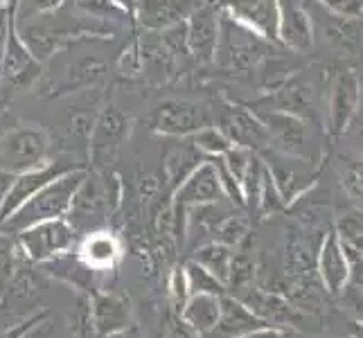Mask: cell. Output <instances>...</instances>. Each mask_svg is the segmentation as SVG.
<instances>
[{
  "label": "cell",
  "instance_id": "cell-1",
  "mask_svg": "<svg viewBox=\"0 0 363 338\" xmlns=\"http://www.w3.org/2000/svg\"><path fill=\"white\" fill-rule=\"evenodd\" d=\"M86 171L89 169L82 165V167H74L66 174H61L52 183H48L43 190L36 192L28 203H23L5 223H0V232L16 235L18 230L30 228L34 223L68 217L72 198L77 194L82 181L86 179Z\"/></svg>",
  "mask_w": 363,
  "mask_h": 338
},
{
  "label": "cell",
  "instance_id": "cell-2",
  "mask_svg": "<svg viewBox=\"0 0 363 338\" xmlns=\"http://www.w3.org/2000/svg\"><path fill=\"white\" fill-rule=\"evenodd\" d=\"M52 154V140L36 124H16L0 133V169L21 174L41 167Z\"/></svg>",
  "mask_w": 363,
  "mask_h": 338
},
{
  "label": "cell",
  "instance_id": "cell-3",
  "mask_svg": "<svg viewBox=\"0 0 363 338\" xmlns=\"http://www.w3.org/2000/svg\"><path fill=\"white\" fill-rule=\"evenodd\" d=\"M16 235L21 253L30 261H36V264L57 259L77 244V230L72 228V223L66 217L34 223L30 228L18 230Z\"/></svg>",
  "mask_w": 363,
  "mask_h": 338
},
{
  "label": "cell",
  "instance_id": "cell-4",
  "mask_svg": "<svg viewBox=\"0 0 363 338\" xmlns=\"http://www.w3.org/2000/svg\"><path fill=\"white\" fill-rule=\"evenodd\" d=\"M262 36L244 28L242 23L233 21L226 16L219 21V45H217V57L221 66L230 70H248L253 68L264 55L262 47Z\"/></svg>",
  "mask_w": 363,
  "mask_h": 338
},
{
  "label": "cell",
  "instance_id": "cell-5",
  "mask_svg": "<svg viewBox=\"0 0 363 338\" xmlns=\"http://www.w3.org/2000/svg\"><path fill=\"white\" fill-rule=\"evenodd\" d=\"M113 201L116 198H111L108 185L99 176H95V174L86 171V179L82 181L77 194L72 198L66 219L72 223V228L77 232L97 228L108 217V212L113 210Z\"/></svg>",
  "mask_w": 363,
  "mask_h": 338
},
{
  "label": "cell",
  "instance_id": "cell-6",
  "mask_svg": "<svg viewBox=\"0 0 363 338\" xmlns=\"http://www.w3.org/2000/svg\"><path fill=\"white\" fill-rule=\"evenodd\" d=\"M0 72H3V79L11 86V89H28L41 72L39 59L30 52V47L21 39L16 21L11 14L7 21L3 57H0Z\"/></svg>",
  "mask_w": 363,
  "mask_h": 338
},
{
  "label": "cell",
  "instance_id": "cell-7",
  "mask_svg": "<svg viewBox=\"0 0 363 338\" xmlns=\"http://www.w3.org/2000/svg\"><path fill=\"white\" fill-rule=\"evenodd\" d=\"M74 167H82V165L70 162V160H48L41 167L16 174V179L7 192L5 203H3V208H0V223H5L23 203H28L36 192L43 190L48 183H52L55 179L61 176V174H66Z\"/></svg>",
  "mask_w": 363,
  "mask_h": 338
},
{
  "label": "cell",
  "instance_id": "cell-8",
  "mask_svg": "<svg viewBox=\"0 0 363 338\" xmlns=\"http://www.w3.org/2000/svg\"><path fill=\"white\" fill-rule=\"evenodd\" d=\"M203 127H208L206 111L187 99H165L152 116V129L172 137H190Z\"/></svg>",
  "mask_w": 363,
  "mask_h": 338
},
{
  "label": "cell",
  "instance_id": "cell-9",
  "mask_svg": "<svg viewBox=\"0 0 363 338\" xmlns=\"http://www.w3.org/2000/svg\"><path fill=\"white\" fill-rule=\"evenodd\" d=\"M187 32V52L194 55L201 64H210L217 59L219 45V16L215 7L203 5L194 7L185 18Z\"/></svg>",
  "mask_w": 363,
  "mask_h": 338
},
{
  "label": "cell",
  "instance_id": "cell-10",
  "mask_svg": "<svg viewBox=\"0 0 363 338\" xmlns=\"http://www.w3.org/2000/svg\"><path fill=\"white\" fill-rule=\"evenodd\" d=\"M228 16L262 39H278V0H219Z\"/></svg>",
  "mask_w": 363,
  "mask_h": 338
},
{
  "label": "cell",
  "instance_id": "cell-11",
  "mask_svg": "<svg viewBox=\"0 0 363 338\" xmlns=\"http://www.w3.org/2000/svg\"><path fill=\"white\" fill-rule=\"evenodd\" d=\"M91 322L95 338L106 336L133 322V305L124 293L97 291L91 295Z\"/></svg>",
  "mask_w": 363,
  "mask_h": 338
},
{
  "label": "cell",
  "instance_id": "cell-12",
  "mask_svg": "<svg viewBox=\"0 0 363 338\" xmlns=\"http://www.w3.org/2000/svg\"><path fill=\"white\" fill-rule=\"evenodd\" d=\"M219 194H221V185H219L217 162L203 160L201 165L172 192V203L179 208L206 205V203H215Z\"/></svg>",
  "mask_w": 363,
  "mask_h": 338
},
{
  "label": "cell",
  "instance_id": "cell-13",
  "mask_svg": "<svg viewBox=\"0 0 363 338\" xmlns=\"http://www.w3.org/2000/svg\"><path fill=\"white\" fill-rule=\"evenodd\" d=\"M129 129H131L129 116H124L118 106H106L93 124L91 140H89L91 156L95 160L111 158L118 152V147L124 142V137L129 135Z\"/></svg>",
  "mask_w": 363,
  "mask_h": 338
},
{
  "label": "cell",
  "instance_id": "cell-14",
  "mask_svg": "<svg viewBox=\"0 0 363 338\" xmlns=\"http://www.w3.org/2000/svg\"><path fill=\"white\" fill-rule=\"evenodd\" d=\"M359 91L361 84L354 70H345L336 74L330 93V108H328V131L332 135H341L350 120L354 118L359 106Z\"/></svg>",
  "mask_w": 363,
  "mask_h": 338
},
{
  "label": "cell",
  "instance_id": "cell-15",
  "mask_svg": "<svg viewBox=\"0 0 363 338\" xmlns=\"http://www.w3.org/2000/svg\"><path fill=\"white\" fill-rule=\"evenodd\" d=\"M316 266H318V278L325 286V291L332 295L343 293L345 284L350 280V271H352V264L343 250V244L339 240L336 230H330L328 237L323 240V246L318 250L316 257Z\"/></svg>",
  "mask_w": 363,
  "mask_h": 338
},
{
  "label": "cell",
  "instance_id": "cell-16",
  "mask_svg": "<svg viewBox=\"0 0 363 338\" xmlns=\"http://www.w3.org/2000/svg\"><path fill=\"white\" fill-rule=\"evenodd\" d=\"M278 39L291 50H307L314 43L303 0H278Z\"/></svg>",
  "mask_w": 363,
  "mask_h": 338
},
{
  "label": "cell",
  "instance_id": "cell-17",
  "mask_svg": "<svg viewBox=\"0 0 363 338\" xmlns=\"http://www.w3.org/2000/svg\"><path fill=\"white\" fill-rule=\"evenodd\" d=\"M192 9V0H140L133 21L145 32H162L185 21Z\"/></svg>",
  "mask_w": 363,
  "mask_h": 338
},
{
  "label": "cell",
  "instance_id": "cell-18",
  "mask_svg": "<svg viewBox=\"0 0 363 338\" xmlns=\"http://www.w3.org/2000/svg\"><path fill=\"white\" fill-rule=\"evenodd\" d=\"M264 320L257 318L242 300L233 295H221V314L215 329L203 338H242L257 327H264Z\"/></svg>",
  "mask_w": 363,
  "mask_h": 338
},
{
  "label": "cell",
  "instance_id": "cell-19",
  "mask_svg": "<svg viewBox=\"0 0 363 338\" xmlns=\"http://www.w3.org/2000/svg\"><path fill=\"white\" fill-rule=\"evenodd\" d=\"M269 131V137L278 145L282 152L291 156H303L307 147V133L305 124L300 118L291 116L284 111H271V113H259L257 116Z\"/></svg>",
  "mask_w": 363,
  "mask_h": 338
},
{
  "label": "cell",
  "instance_id": "cell-20",
  "mask_svg": "<svg viewBox=\"0 0 363 338\" xmlns=\"http://www.w3.org/2000/svg\"><path fill=\"white\" fill-rule=\"evenodd\" d=\"M79 259L86 269L91 271H108L116 269L122 255L120 240L108 230H93L79 244Z\"/></svg>",
  "mask_w": 363,
  "mask_h": 338
},
{
  "label": "cell",
  "instance_id": "cell-21",
  "mask_svg": "<svg viewBox=\"0 0 363 338\" xmlns=\"http://www.w3.org/2000/svg\"><path fill=\"white\" fill-rule=\"evenodd\" d=\"M219 129L230 137L233 145H242L248 149L267 147L271 142L264 122L257 116H250L246 111H230L228 116L223 118Z\"/></svg>",
  "mask_w": 363,
  "mask_h": 338
},
{
  "label": "cell",
  "instance_id": "cell-22",
  "mask_svg": "<svg viewBox=\"0 0 363 338\" xmlns=\"http://www.w3.org/2000/svg\"><path fill=\"white\" fill-rule=\"evenodd\" d=\"M219 314H221V295L194 293L187 298V303L183 305L179 318L187 325V327L194 329L203 338L206 334L215 329Z\"/></svg>",
  "mask_w": 363,
  "mask_h": 338
},
{
  "label": "cell",
  "instance_id": "cell-23",
  "mask_svg": "<svg viewBox=\"0 0 363 338\" xmlns=\"http://www.w3.org/2000/svg\"><path fill=\"white\" fill-rule=\"evenodd\" d=\"M206 158L199 149L190 142V145H174L169 152L165 154V160H162V174H165L167 187L174 192L177 187L190 176V174L201 165Z\"/></svg>",
  "mask_w": 363,
  "mask_h": 338
},
{
  "label": "cell",
  "instance_id": "cell-24",
  "mask_svg": "<svg viewBox=\"0 0 363 338\" xmlns=\"http://www.w3.org/2000/svg\"><path fill=\"white\" fill-rule=\"evenodd\" d=\"M233 248L221 244V242H208L203 246H199L194 250L192 259L196 264H201L206 271H210L215 278L226 286L228 284V275H230V261H233Z\"/></svg>",
  "mask_w": 363,
  "mask_h": 338
},
{
  "label": "cell",
  "instance_id": "cell-25",
  "mask_svg": "<svg viewBox=\"0 0 363 338\" xmlns=\"http://www.w3.org/2000/svg\"><path fill=\"white\" fill-rule=\"evenodd\" d=\"M280 108L284 113H291V116L303 120L305 116L307 118H314L316 113V91L314 86L309 81H294L286 86L284 91H280Z\"/></svg>",
  "mask_w": 363,
  "mask_h": 338
},
{
  "label": "cell",
  "instance_id": "cell-26",
  "mask_svg": "<svg viewBox=\"0 0 363 338\" xmlns=\"http://www.w3.org/2000/svg\"><path fill=\"white\" fill-rule=\"evenodd\" d=\"M253 282H255V264L246 250H240V253L233 255V261H230V275H228L226 291H230L233 298L242 300L250 289H253Z\"/></svg>",
  "mask_w": 363,
  "mask_h": 338
},
{
  "label": "cell",
  "instance_id": "cell-27",
  "mask_svg": "<svg viewBox=\"0 0 363 338\" xmlns=\"http://www.w3.org/2000/svg\"><path fill=\"white\" fill-rule=\"evenodd\" d=\"M339 240L343 244V250L347 259L354 253H361L363 257V208H354L345 212V215L339 219Z\"/></svg>",
  "mask_w": 363,
  "mask_h": 338
},
{
  "label": "cell",
  "instance_id": "cell-28",
  "mask_svg": "<svg viewBox=\"0 0 363 338\" xmlns=\"http://www.w3.org/2000/svg\"><path fill=\"white\" fill-rule=\"evenodd\" d=\"M185 269V278H187V291L190 295L194 293H210V295H226V286H223L215 275L206 271L201 264H196L194 259H190Z\"/></svg>",
  "mask_w": 363,
  "mask_h": 338
},
{
  "label": "cell",
  "instance_id": "cell-29",
  "mask_svg": "<svg viewBox=\"0 0 363 338\" xmlns=\"http://www.w3.org/2000/svg\"><path fill=\"white\" fill-rule=\"evenodd\" d=\"M190 142L199 149L201 154L206 156H215V158H221L223 154L228 152V149L233 147L230 142V137L223 133L219 127H203V129H199L196 133L190 135Z\"/></svg>",
  "mask_w": 363,
  "mask_h": 338
},
{
  "label": "cell",
  "instance_id": "cell-30",
  "mask_svg": "<svg viewBox=\"0 0 363 338\" xmlns=\"http://www.w3.org/2000/svg\"><path fill=\"white\" fill-rule=\"evenodd\" d=\"M316 266V255L311 242L305 237H294L286 246V269H291V275L309 273Z\"/></svg>",
  "mask_w": 363,
  "mask_h": 338
},
{
  "label": "cell",
  "instance_id": "cell-31",
  "mask_svg": "<svg viewBox=\"0 0 363 338\" xmlns=\"http://www.w3.org/2000/svg\"><path fill=\"white\" fill-rule=\"evenodd\" d=\"M21 248L14 240H9L7 232H0V295L7 286L14 282L18 273Z\"/></svg>",
  "mask_w": 363,
  "mask_h": 338
},
{
  "label": "cell",
  "instance_id": "cell-32",
  "mask_svg": "<svg viewBox=\"0 0 363 338\" xmlns=\"http://www.w3.org/2000/svg\"><path fill=\"white\" fill-rule=\"evenodd\" d=\"M215 235H217V242L230 246L233 250L240 248L248 237V219L244 215H228L219 223Z\"/></svg>",
  "mask_w": 363,
  "mask_h": 338
},
{
  "label": "cell",
  "instance_id": "cell-33",
  "mask_svg": "<svg viewBox=\"0 0 363 338\" xmlns=\"http://www.w3.org/2000/svg\"><path fill=\"white\" fill-rule=\"evenodd\" d=\"M284 205H286L284 196L280 194L278 185H275V181L271 176V169L267 167L264 183H262V192H259V201H257V212L262 217H271L275 212L284 210Z\"/></svg>",
  "mask_w": 363,
  "mask_h": 338
},
{
  "label": "cell",
  "instance_id": "cell-34",
  "mask_svg": "<svg viewBox=\"0 0 363 338\" xmlns=\"http://www.w3.org/2000/svg\"><path fill=\"white\" fill-rule=\"evenodd\" d=\"M169 298H172V305L177 309V314H181L183 305L187 303L190 298V291H187V278H185V269L177 266L169 275Z\"/></svg>",
  "mask_w": 363,
  "mask_h": 338
},
{
  "label": "cell",
  "instance_id": "cell-35",
  "mask_svg": "<svg viewBox=\"0 0 363 338\" xmlns=\"http://www.w3.org/2000/svg\"><path fill=\"white\" fill-rule=\"evenodd\" d=\"M217 174H219V185H221V192L226 194L233 203H237V205H246V201H244V190H242V183L233 176V174L226 169V165H223L221 160L217 162Z\"/></svg>",
  "mask_w": 363,
  "mask_h": 338
},
{
  "label": "cell",
  "instance_id": "cell-36",
  "mask_svg": "<svg viewBox=\"0 0 363 338\" xmlns=\"http://www.w3.org/2000/svg\"><path fill=\"white\" fill-rule=\"evenodd\" d=\"M343 187L354 201H363V162H354V165H350L345 169Z\"/></svg>",
  "mask_w": 363,
  "mask_h": 338
},
{
  "label": "cell",
  "instance_id": "cell-37",
  "mask_svg": "<svg viewBox=\"0 0 363 338\" xmlns=\"http://www.w3.org/2000/svg\"><path fill=\"white\" fill-rule=\"evenodd\" d=\"M120 72L124 77H138L143 74V55H140V43H133L124 50L120 59Z\"/></svg>",
  "mask_w": 363,
  "mask_h": 338
},
{
  "label": "cell",
  "instance_id": "cell-38",
  "mask_svg": "<svg viewBox=\"0 0 363 338\" xmlns=\"http://www.w3.org/2000/svg\"><path fill=\"white\" fill-rule=\"evenodd\" d=\"M334 14L347 18H363V0H320Z\"/></svg>",
  "mask_w": 363,
  "mask_h": 338
},
{
  "label": "cell",
  "instance_id": "cell-39",
  "mask_svg": "<svg viewBox=\"0 0 363 338\" xmlns=\"http://www.w3.org/2000/svg\"><path fill=\"white\" fill-rule=\"evenodd\" d=\"M61 0H21V9H18V16H14L16 25H21L25 18H30L34 14H41V11H48V9H55Z\"/></svg>",
  "mask_w": 363,
  "mask_h": 338
},
{
  "label": "cell",
  "instance_id": "cell-40",
  "mask_svg": "<svg viewBox=\"0 0 363 338\" xmlns=\"http://www.w3.org/2000/svg\"><path fill=\"white\" fill-rule=\"evenodd\" d=\"M77 5L93 16H120L122 11L111 5L108 0H77Z\"/></svg>",
  "mask_w": 363,
  "mask_h": 338
},
{
  "label": "cell",
  "instance_id": "cell-41",
  "mask_svg": "<svg viewBox=\"0 0 363 338\" xmlns=\"http://www.w3.org/2000/svg\"><path fill=\"white\" fill-rule=\"evenodd\" d=\"M45 316H48V311H43V314H36V316H32L30 320H25L21 325H14V327H9V329H5L3 334H0V338H25L34 327H39V322H43Z\"/></svg>",
  "mask_w": 363,
  "mask_h": 338
},
{
  "label": "cell",
  "instance_id": "cell-42",
  "mask_svg": "<svg viewBox=\"0 0 363 338\" xmlns=\"http://www.w3.org/2000/svg\"><path fill=\"white\" fill-rule=\"evenodd\" d=\"M162 338H201V336H199L194 329L187 327V325L179 318L177 322H172V325H169L167 332H165V336H162Z\"/></svg>",
  "mask_w": 363,
  "mask_h": 338
},
{
  "label": "cell",
  "instance_id": "cell-43",
  "mask_svg": "<svg viewBox=\"0 0 363 338\" xmlns=\"http://www.w3.org/2000/svg\"><path fill=\"white\" fill-rule=\"evenodd\" d=\"M242 338H284V334L280 329L271 327V325H264V327H257V329H253V332L242 336Z\"/></svg>",
  "mask_w": 363,
  "mask_h": 338
},
{
  "label": "cell",
  "instance_id": "cell-44",
  "mask_svg": "<svg viewBox=\"0 0 363 338\" xmlns=\"http://www.w3.org/2000/svg\"><path fill=\"white\" fill-rule=\"evenodd\" d=\"M14 179H16V174H11V171L0 169V208H3V203H5L7 192H9L11 183H14Z\"/></svg>",
  "mask_w": 363,
  "mask_h": 338
},
{
  "label": "cell",
  "instance_id": "cell-45",
  "mask_svg": "<svg viewBox=\"0 0 363 338\" xmlns=\"http://www.w3.org/2000/svg\"><path fill=\"white\" fill-rule=\"evenodd\" d=\"M111 5H116L124 16H129L131 21L135 18V9H138V3L140 0H108Z\"/></svg>",
  "mask_w": 363,
  "mask_h": 338
},
{
  "label": "cell",
  "instance_id": "cell-46",
  "mask_svg": "<svg viewBox=\"0 0 363 338\" xmlns=\"http://www.w3.org/2000/svg\"><path fill=\"white\" fill-rule=\"evenodd\" d=\"M99 338H140V327L131 322V325H127V327L116 329V332H111L106 336H99Z\"/></svg>",
  "mask_w": 363,
  "mask_h": 338
},
{
  "label": "cell",
  "instance_id": "cell-47",
  "mask_svg": "<svg viewBox=\"0 0 363 338\" xmlns=\"http://www.w3.org/2000/svg\"><path fill=\"white\" fill-rule=\"evenodd\" d=\"M357 338H363V325H359V327H357Z\"/></svg>",
  "mask_w": 363,
  "mask_h": 338
}]
</instances>
